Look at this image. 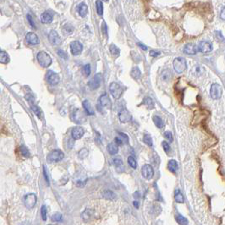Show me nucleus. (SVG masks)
Segmentation results:
<instances>
[{
	"label": "nucleus",
	"mask_w": 225,
	"mask_h": 225,
	"mask_svg": "<svg viewBox=\"0 0 225 225\" xmlns=\"http://www.w3.org/2000/svg\"><path fill=\"white\" fill-rule=\"evenodd\" d=\"M20 153H21V155L23 156L24 158H29L30 157V155H31L30 154V151L25 146H21L20 148Z\"/></svg>",
	"instance_id": "nucleus-36"
},
{
	"label": "nucleus",
	"mask_w": 225,
	"mask_h": 225,
	"mask_svg": "<svg viewBox=\"0 0 225 225\" xmlns=\"http://www.w3.org/2000/svg\"><path fill=\"white\" fill-rule=\"evenodd\" d=\"M27 20H28V21H29V23H30V25L32 26V27H36L35 26V23H34V21H33V20L32 18V16L30 15V14H28L27 15Z\"/></svg>",
	"instance_id": "nucleus-52"
},
{
	"label": "nucleus",
	"mask_w": 225,
	"mask_h": 225,
	"mask_svg": "<svg viewBox=\"0 0 225 225\" xmlns=\"http://www.w3.org/2000/svg\"><path fill=\"white\" fill-rule=\"evenodd\" d=\"M83 108H85L86 110V112L88 114V115H94V109L92 107L91 103L88 100H85L83 102Z\"/></svg>",
	"instance_id": "nucleus-24"
},
{
	"label": "nucleus",
	"mask_w": 225,
	"mask_h": 225,
	"mask_svg": "<svg viewBox=\"0 0 225 225\" xmlns=\"http://www.w3.org/2000/svg\"><path fill=\"white\" fill-rule=\"evenodd\" d=\"M141 174L146 179H151L154 175V169L150 164H145L141 169Z\"/></svg>",
	"instance_id": "nucleus-7"
},
{
	"label": "nucleus",
	"mask_w": 225,
	"mask_h": 225,
	"mask_svg": "<svg viewBox=\"0 0 225 225\" xmlns=\"http://www.w3.org/2000/svg\"><path fill=\"white\" fill-rule=\"evenodd\" d=\"M138 45H139V46H140V47H141V48H142L143 50H146V49H147V47H146L145 45L141 44V43H138Z\"/></svg>",
	"instance_id": "nucleus-56"
},
{
	"label": "nucleus",
	"mask_w": 225,
	"mask_h": 225,
	"mask_svg": "<svg viewBox=\"0 0 225 225\" xmlns=\"http://www.w3.org/2000/svg\"><path fill=\"white\" fill-rule=\"evenodd\" d=\"M107 149H108V152H109V154L115 155L118 152V146L115 142H111V143H109L108 145Z\"/></svg>",
	"instance_id": "nucleus-20"
},
{
	"label": "nucleus",
	"mask_w": 225,
	"mask_h": 225,
	"mask_svg": "<svg viewBox=\"0 0 225 225\" xmlns=\"http://www.w3.org/2000/svg\"><path fill=\"white\" fill-rule=\"evenodd\" d=\"M109 90H110V92H111L112 96L113 97V98L115 99L120 98V97L122 96L123 92H124L122 86L119 84L116 83V82L111 83Z\"/></svg>",
	"instance_id": "nucleus-4"
},
{
	"label": "nucleus",
	"mask_w": 225,
	"mask_h": 225,
	"mask_svg": "<svg viewBox=\"0 0 225 225\" xmlns=\"http://www.w3.org/2000/svg\"><path fill=\"white\" fill-rule=\"evenodd\" d=\"M143 141H144V143L146 144L147 146H152V137H151L150 135H145L144 136V138H143Z\"/></svg>",
	"instance_id": "nucleus-38"
},
{
	"label": "nucleus",
	"mask_w": 225,
	"mask_h": 225,
	"mask_svg": "<svg viewBox=\"0 0 225 225\" xmlns=\"http://www.w3.org/2000/svg\"><path fill=\"white\" fill-rule=\"evenodd\" d=\"M48 40L52 45H58L61 42V38L56 31H51L48 35Z\"/></svg>",
	"instance_id": "nucleus-13"
},
{
	"label": "nucleus",
	"mask_w": 225,
	"mask_h": 225,
	"mask_svg": "<svg viewBox=\"0 0 225 225\" xmlns=\"http://www.w3.org/2000/svg\"><path fill=\"white\" fill-rule=\"evenodd\" d=\"M171 77H172V73H171V71L169 70H164L162 72L161 78L164 81H169L170 79H171Z\"/></svg>",
	"instance_id": "nucleus-30"
},
{
	"label": "nucleus",
	"mask_w": 225,
	"mask_h": 225,
	"mask_svg": "<svg viewBox=\"0 0 225 225\" xmlns=\"http://www.w3.org/2000/svg\"><path fill=\"white\" fill-rule=\"evenodd\" d=\"M47 82L49 83L52 86H56L59 83V81H60V77H59V75H58L57 73L55 72H53V71L49 70L47 72Z\"/></svg>",
	"instance_id": "nucleus-8"
},
{
	"label": "nucleus",
	"mask_w": 225,
	"mask_h": 225,
	"mask_svg": "<svg viewBox=\"0 0 225 225\" xmlns=\"http://www.w3.org/2000/svg\"><path fill=\"white\" fill-rule=\"evenodd\" d=\"M176 222L178 223V224L179 225H188V220H187V218H184V216L182 215H177L176 216Z\"/></svg>",
	"instance_id": "nucleus-33"
},
{
	"label": "nucleus",
	"mask_w": 225,
	"mask_h": 225,
	"mask_svg": "<svg viewBox=\"0 0 225 225\" xmlns=\"http://www.w3.org/2000/svg\"><path fill=\"white\" fill-rule=\"evenodd\" d=\"M10 58L8 53L4 51L0 52V61L2 64H8L10 62Z\"/></svg>",
	"instance_id": "nucleus-31"
},
{
	"label": "nucleus",
	"mask_w": 225,
	"mask_h": 225,
	"mask_svg": "<svg viewBox=\"0 0 225 225\" xmlns=\"http://www.w3.org/2000/svg\"><path fill=\"white\" fill-rule=\"evenodd\" d=\"M133 205H134V206H136V208H139V202H138L135 201L133 202Z\"/></svg>",
	"instance_id": "nucleus-57"
},
{
	"label": "nucleus",
	"mask_w": 225,
	"mask_h": 225,
	"mask_svg": "<svg viewBox=\"0 0 225 225\" xmlns=\"http://www.w3.org/2000/svg\"><path fill=\"white\" fill-rule=\"evenodd\" d=\"M150 55L152 57H157L160 55L159 52H156V51H150Z\"/></svg>",
	"instance_id": "nucleus-54"
},
{
	"label": "nucleus",
	"mask_w": 225,
	"mask_h": 225,
	"mask_svg": "<svg viewBox=\"0 0 225 225\" xmlns=\"http://www.w3.org/2000/svg\"><path fill=\"white\" fill-rule=\"evenodd\" d=\"M96 7H97V11L99 15H103V2L101 0H98L96 2Z\"/></svg>",
	"instance_id": "nucleus-34"
},
{
	"label": "nucleus",
	"mask_w": 225,
	"mask_h": 225,
	"mask_svg": "<svg viewBox=\"0 0 225 225\" xmlns=\"http://www.w3.org/2000/svg\"><path fill=\"white\" fill-rule=\"evenodd\" d=\"M87 155H88V150H87L86 148H82V149L80 150V152H78V156H79V158H81V159L85 158Z\"/></svg>",
	"instance_id": "nucleus-40"
},
{
	"label": "nucleus",
	"mask_w": 225,
	"mask_h": 225,
	"mask_svg": "<svg viewBox=\"0 0 225 225\" xmlns=\"http://www.w3.org/2000/svg\"><path fill=\"white\" fill-rule=\"evenodd\" d=\"M32 110L35 112V114L38 118H41V116H42V111H41V108H39V107L36 106V105H32Z\"/></svg>",
	"instance_id": "nucleus-39"
},
{
	"label": "nucleus",
	"mask_w": 225,
	"mask_h": 225,
	"mask_svg": "<svg viewBox=\"0 0 225 225\" xmlns=\"http://www.w3.org/2000/svg\"><path fill=\"white\" fill-rule=\"evenodd\" d=\"M77 10H78V13L80 14L81 17H85L86 14H87V11H88V8L86 4L84 3H81L80 4L78 5V8H77Z\"/></svg>",
	"instance_id": "nucleus-23"
},
{
	"label": "nucleus",
	"mask_w": 225,
	"mask_h": 225,
	"mask_svg": "<svg viewBox=\"0 0 225 225\" xmlns=\"http://www.w3.org/2000/svg\"><path fill=\"white\" fill-rule=\"evenodd\" d=\"M130 75H131L132 78L135 79V80H139L141 78V71L140 70V69L138 67H134L132 69L131 72H130Z\"/></svg>",
	"instance_id": "nucleus-26"
},
{
	"label": "nucleus",
	"mask_w": 225,
	"mask_h": 225,
	"mask_svg": "<svg viewBox=\"0 0 225 225\" xmlns=\"http://www.w3.org/2000/svg\"><path fill=\"white\" fill-rule=\"evenodd\" d=\"M220 17H221V19L225 20V7L223 9V10H222V11H221Z\"/></svg>",
	"instance_id": "nucleus-55"
},
{
	"label": "nucleus",
	"mask_w": 225,
	"mask_h": 225,
	"mask_svg": "<svg viewBox=\"0 0 225 225\" xmlns=\"http://www.w3.org/2000/svg\"><path fill=\"white\" fill-rule=\"evenodd\" d=\"M210 94L212 99H219L222 97L223 94V88L218 83H214L212 85L211 90H210Z\"/></svg>",
	"instance_id": "nucleus-6"
},
{
	"label": "nucleus",
	"mask_w": 225,
	"mask_h": 225,
	"mask_svg": "<svg viewBox=\"0 0 225 225\" xmlns=\"http://www.w3.org/2000/svg\"><path fill=\"white\" fill-rule=\"evenodd\" d=\"M102 29H103V34L107 35V33H108V31H107V26H106V23H105V22H103V26H102Z\"/></svg>",
	"instance_id": "nucleus-53"
},
{
	"label": "nucleus",
	"mask_w": 225,
	"mask_h": 225,
	"mask_svg": "<svg viewBox=\"0 0 225 225\" xmlns=\"http://www.w3.org/2000/svg\"><path fill=\"white\" fill-rule=\"evenodd\" d=\"M83 49V46L80 42L78 41H74L70 43V50L73 55H79L80 52H82Z\"/></svg>",
	"instance_id": "nucleus-12"
},
{
	"label": "nucleus",
	"mask_w": 225,
	"mask_h": 225,
	"mask_svg": "<svg viewBox=\"0 0 225 225\" xmlns=\"http://www.w3.org/2000/svg\"><path fill=\"white\" fill-rule=\"evenodd\" d=\"M164 136H165V138L166 139H168L169 140V142H172V141H174V138H173V135H172V133L170 131H166L164 133Z\"/></svg>",
	"instance_id": "nucleus-45"
},
{
	"label": "nucleus",
	"mask_w": 225,
	"mask_h": 225,
	"mask_svg": "<svg viewBox=\"0 0 225 225\" xmlns=\"http://www.w3.org/2000/svg\"><path fill=\"white\" fill-rule=\"evenodd\" d=\"M41 21L43 24H49L52 21V15L48 12H44L41 15Z\"/></svg>",
	"instance_id": "nucleus-22"
},
{
	"label": "nucleus",
	"mask_w": 225,
	"mask_h": 225,
	"mask_svg": "<svg viewBox=\"0 0 225 225\" xmlns=\"http://www.w3.org/2000/svg\"><path fill=\"white\" fill-rule=\"evenodd\" d=\"M101 82H102V75L101 73H98L88 82V86L92 90H97L99 88Z\"/></svg>",
	"instance_id": "nucleus-9"
},
{
	"label": "nucleus",
	"mask_w": 225,
	"mask_h": 225,
	"mask_svg": "<svg viewBox=\"0 0 225 225\" xmlns=\"http://www.w3.org/2000/svg\"><path fill=\"white\" fill-rule=\"evenodd\" d=\"M82 72L84 74L85 76H89L90 74H91V65L90 64H86V65L83 67V70H82Z\"/></svg>",
	"instance_id": "nucleus-41"
},
{
	"label": "nucleus",
	"mask_w": 225,
	"mask_h": 225,
	"mask_svg": "<svg viewBox=\"0 0 225 225\" xmlns=\"http://www.w3.org/2000/svg\"><path fill=\"white\" fill-rule=\"evenodd\" d=\"M92 215H93V211L91 210V209H86L83 212H82V218L85 222H87L89 221L92 218Z\"/></svg>",
	"instance_id": "nucleus-27"
},
{
	"label": "nucleus",
	"mask_w": 225,
	"mask_h": 225,
	"mask_svg": "<svg viewBox=\"0 0 225 225\" xmlns=\"http://www.w3.org/2000/svg\"><path fill=\"white\" fill-rule=\"evenodd\" d=\"M62 218L63 217H62L61 213L57 212V213L52 216V220L53 221V222H60V221H62Z\"/></svg>",
	"instance_id": "nucleus-42"
},
{
	"label": "nucleus",
	"mask_w": 225,
	"mask_h": 225,
	"mask_svg": "<svg viewBox=\"0 0 225 225\" xmlns=\"http://www.w3.org/2000/svg\"><path fill=\"white\" fill-rule=\"evenodd\" d=\"M174 199H175V202H177V203H184V196L182 195V193H181V191L179 190H175Z\"/></svg>",
	"instance_id": "nucleus-29"
},
{
	"label": "nucleus",
	"mask_w": 225,
	"mask_h": 225,
	"mask_svg": "<svg viewBox=\"0 0 225 225\" xmlns=\"http://www.w3.org/2000/svg\"><path fill=\"white\" fill-rule=\"evenodd\" d=\"M102 196L106 200H111V201H112V200L116 199V195L112 192V190H103V192H102Z\"/></svg>",
	"instance_id": "nucleus-21"
},
{
	"label": "nucleus",
	"mask_w": 225,
	"mask_h": 225,
	"mask_svg": "<svg viewBox=\"0 0 225 225\" xmlns=\"http://www.w3.org/2000/svg\"><path fill=\"white\" fill-rule=\"evenodd\" d=\"M119 135H120V138L124 141V143H127L129 141V136H127L126 134H124V133H119Z\"/></svg>",
	"instance_id": "nucleus-48"
},
{
	"label": "nucleus",
	"mask_w": 225,
	"mask_h": 225,
	"mask_svg": "<svg viewBox=\"0 0 225 225\" xmlns=\"http://www.w3.org/2000/svg\"><path fill=\"white\" fill-rule=\"evenodd\" d=\"M162 146H163V148H164V150L165 151L166 153H169V152L171 151L170 145H169L167 141H163V142H162Z\"/></svg>",
	"instance_id": "nucleus-44"
},
{
	"label": "nucleus",
	"mask_w": 225,
	"mask_h": 225,
	"mask_svg": "<svg viewBox=\"0 0 225 225\" xmlns=\"http://www.w3.org/2000/svg\"><path fill=\"white\" fill-rule=\"evenodd\" d=\"M198 49L202 53H209L212 50V44L207 41H202L199 43Z\"/></svg>",
	"instance_id": "nucleus-11"
},
{
	"label": "nucleus",
	"mask_w": 225,
	"mask_h": 225,
	"mask_svg": "<svg viewBox=\"0 0 225 225\" xmlns=\"http://www.w3.org/2000/svg\"><path fill=\"white\" fill-rule=\"evenodd\" d=\"M204 72H205V68L202 65H200V64H196V65L194 66L191 71H190L191 75L196 76V77H199V76L202 75L204 74Z\"/></svg>",
	"instance_id": "nucleus-19"
},
{
	"label": "nucleus",
	"mask_w": 225,
	"mask_h": 225,
	"mask_svg": "<svg viewBox=\"0 0 225 225\" xmlns=\"http://www.w3.org/2000/svg\"><path fill=\"white\" fill-rule=\"evenodd\" d=\"M143 104L146 105L149 108H154V103L152 101V99L149 98V97H146L144 98L143 100Z\"/></svg>",
	"instance_id": "nucleus-35"
},
{
	"label": "nucleus",
	"mask_w": 225,
	"mask_h": 225,
	"mask_svg": "<svg viewBox=\"0 0 225 225\" xmlns=\"http://www.w3.org/2000/svg\"><path fill=\"white\" fill-rule=\"evenodd\" d=\"M43 174H44V177H45V180L47 183V184L49 185V178H48V175L47 174V170H46V168L43 167Z\"/></svg>",
	"instance_id": "nucleus-49"
},
{
	"label": "nucleus",
	"mask_w": 225,
	"mask_h": 225,
	"mask_svg": "<svg viewBox=\"0 0 225 225\" xmlns=\"http://www.w3.org/2000/svg\"><path fill=\"white\" fill-rule=\"evenodd\" d=\"M128 164L131 167L132 169H136L137 168V162H136V160L133 158V157H129L128 158Z\"/></svg>",
	"instance_id": "nucleus-37"
},
{
	"label": "nucleus",
	"mask_w": 225,
	"mask_h": 225,
	"mask_svg": "<svg viewBox=\"0 0 225 225\" xmlns=\"http://www.w3.org/2000/svg\"><path fill=\"white\" fill-rule=\"evenodd\" d=\"M216 37H217L218 41H220V42H224V35H223L220 32H216Z\"/></svg>",
	"instance_id": "nucleus-46"
},
{
	"label": "nucleus",
	"mask_w": 225,
	"mask_h": 225,
	"mask_svg": "<svg viewBox=\"0 0 225 225\" xmlns=\"http://www.w3.org/2000/svg\"><path fill=\"white\" fill-rule=\"evenodd\" d=\"M118 117H119V120H120V122L121 123L130 122L132 118L130 112H129L127 109H123V110H121V111L119 112Z\"/></svg>",
	"instance_id": "nucleus-15"
},
{
	"label": "nucleus",
	"mask_w": 225,
	"mask_h": 225,
	"mask_svg": "<svg viewBox=\"0 0 225 225\" xmlns=\"http://www.w3.org/2000/svg\"><path fill=\"white\" fill-rule=\"evenodd\" d=\"M84 129L80 126L74 127V128L72 129V131H71V136H72V138H73L74 140L80 139L82 136H84Z\"/></svg>",
	"instance_id": "nucleus-14"
},
{
	"label": "nucleus",
	"mask_w": 225,
	"mask_h": 225,
	"mask_svg": "<svg viewBox=\"0 0 225 225\" xmlns=\"http://www.w3.org/2000/svg\"><path fill=\"white\" fill-rule=\"evenodd\" d=\"M58 55H59L60 57H62L63 58H64V59L68 58L67 54H66L65 52H64V51H62V50H58Z\"/></svg>",
	"instance_id": "nucleus-51"
},
{
	"label": "nucleus",
	"mask_w": 225,
	"mask_h": 225,
	"mask_svg": "<svg viewBox=\"0 0 225 225\" xmlns=\"http://www.w3.org/2000/svg\"><path fill=\"white\" fill-rule=\"evenodd\" d=\"M73 120L77 124H81L86 121V114L80 109H75L72 114Z\"/></svg>",
	"instance_id": "nucleus-10"
},
{
	"label": "nucleus",
	"mask_w": 225,
	"mask_h": 225,
	"mask_svg": "<svg viewBox=\"0 0 225 225\" xmlns=\"http://www.w3.org/2000/svg\"><path fill=\"white\" fill-rule=\"evenodd\" d=\"M99 103L100 104L104 107V108H108V109H110L111 107H112V103H111V100L109 98V97H108L107 94H103L102 95L101 97H100V98H99Z\"/></svg>",
	"instance_id": "nucleus-16"
},
{
	"label": "nucleus",
	"mask_w": 225,
	"mask_h": 225,
	"mask_svg": "<svg viewBox=\"0 0 225 225\" xmlns=\"http://www.w3.org/2000/svg\"><path fill=\"white\" fill-rule=\"evenodd\" d=\"M187 67V64H186V60L182 58V57H178L176 58L174 60V69L178 74L183 73Z\"/></svg>",
	"instance_id": "nucleus-2"
},
{
	"label": "nucleus",
	"mask_w": 225,
	"mask_h": 225,
	"mask_svg": "<svg viewBox=\"0 0 225 225\" xmlns=\"http://www.w3.org/2000/svg\"><path fill=\"white\" fill-rule=\"evenodd\" d=\"M41 216H42V220H47V207L44 206V205H43V206H42V208H41Z\"/></svg>",
	"instance_id": "nucleus-43"
},
{
	"label": "nucleus",
	"mask_w": 225,
	"mask_h": 225,
	"mask_svg": "<svg viewBox=\"0 0 225 225\" xmlns=\"http://www.w3.org/2000/svg\"><path fill=\"white\" fill-rule=\"evenodd\" d=\"M26 42L32 45H37L39 43V38L37 36V34L33 32L27 33V35L26 37Z\"/></svg>",
	"instance_id": "nucleus-18"
},
{
	"label": "nucleus",
	"mask_w": 225,
	"mask_h": 225,
	"mask_svg": "<svg viewBox=\"0 0 225 225\" xmlns=\"http://www.w3.org/2000/svg\"><path fill=\"white\" fill-rule=\"evenodd\" d=\"M109 51H110L111 54H112L113 57L119 56L120 51H119L118 47L116 45H114V44H112V45H110V47H109Z\"/></svg>",
	"instance_id": "nucleus-32"
},
{
	"label": "nucleus",
	"mask_w": 225,
	"mask_h": 225,
	"mask_svg": "<svg viewBox=\"0 0 225 225\" xmlns=\"http://www.w3.org/2000/svg\"><path fill=\"white\" fill-rule=\"evenodd\" d=\"M114 142H115L118 146H121V145H123L124 141H123L120 137H116V138H115V140H114Z\"/></svg>",
	"instance_id": "nucleus-50"
},
{
	"label": "nucleus",
	"mask_w": 225,
	"mask_h": 225,
	"mask_svg": "<svg viewBox=\"0 0 225 225\" xmlns=\"http://www.w3.org/2000/svg\"><path fill=\"white\" fill-rule=\"evenodd\" d=\"M168 168H169V169L172 173H176V171L178 169V165L177 161H175L174 159L169 160V163H168Z\"/></svg>",
	"instance_id": "nucleus-25"
},
{
	"label": "nucleus",
	"mask_w": 225,
	"mask_h": 225,
	"mask_svg": "<svg viewBox=\"0 0 225 225\" xmlns=\"http://www.w3.org/2000/svg\"><path fill=\"white\" fill-rule=\"evenodd\" d=\"M20 225H31V224H30V223H28V222H24V223H22Z\"/></svg>",
	"instance_id": "nucleus-58"
},
{
	"label": "nucleus",
	"mask_w": 225,
	"mask_h": 225,
	"mask_svg": "<svg viewBox=\"0 0 225 225\" xmlns=\"http://www.w3.org/2000/svg\"><path fill=\"white\" fill-rule=\"evenodd\" d=\"M113 164L116 166H121L123 164V161L119 158H113Z\"/></svg>",
	"instance_id": "nucleus-47"
},
{
	"label": "nucleus",
	"mask_w": 225,
	"mask_h": 225,
	"mask_svg": "<svg viewBox=\"0 0 225 225\" xmlns=\"http://www.w3.org/2000/svg\"><path fill=\"white\" fill-rule=\"evenodd\" d=\"M198 51H199L198 47H196L193 43H188L187 45H185V47L184 48V52L186 53V54H190V55L196 54Z\"/></svg>",
	"instance_id": "nucleus-17"
},
{
	"label": "nucleus",
	"mask_w": 225,
	"mask_h": 225,
	"mask_svg": "<svg viewBox=\"0 0 225 225\" xmlns=\"http://www.w3.org/2000/svg\"><path fill=\"white\" fill-rule=\"evenodd\" d=\"M152 119H153V122H154L155 125L158 127V128H159V129H162V128H164V120L159 117V116H157V115H155L152 118Z\"/></svg>",
	"instance_id": "nucleus-28"
},
{
	"label": "nucleus",
	"mask_w": 225,
	"mask_h": 225,
	"mask_svg": "<svg viewBox=\"0 0 225 225\" xmlns=\"http://www.w3.org/2000/svg\"><path fill=\"white\" fill-rule=\"evenodd\" d=\"M103 1H105V2H107V1H108V0H103Z\"/></svg>",
	"instance_id": "nucleus-59"
},
{
	"label": "nucleus",
	"mask_w": 225,
	"mask_h": 225,
	"mask_svg": "<svg viewBox=\"0 0 225 225\" xmlns=\"http://www.w3.org/2000/svg\"><path fill=\"white\" fill-rule=\"evenodd\" d=\"M37 58H38V63L40 64V65L43 67V68H47L48 66L51 65L52 64V58L50 55L44 51H41L38 52V56H37Z\"/></svg>",
	"instance_id": "nucleus-1"
},
{
	"label": "nucleus",
	"mask_w": 225,
	"mask_h": 225,
	"mask_svg": "<svg viewBox=\"0 0 225 225\" xmlns=\"http://www.w3.org/2000/svg\"><path fill=\"white\" fill-rule=\"evenodd\" d=\"M37 201H38L37 196L35 194H33V193L27 194V195H26L24 196V204L29 209H32L36 206Z\"/></svg>",
	"instance_id": "nucleus-5"
},
{
	"label": "nucleus",
	"mask_w": 225,
	"mask_h": 225,
	"mask_svg": "<svg viewBox=\"0 0 225 225\" xmlns=\"http://www.w3.org/2000/svg\"><path fill=\"white\" fill-rule=\"evenodd\" d=\"M64 158V153L61 150L52 151L47 155V159L49 163H58Z\"/></svg>",
	"instance_id": "nucleus-3"
}]
</instances>
